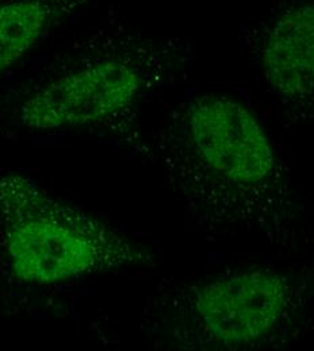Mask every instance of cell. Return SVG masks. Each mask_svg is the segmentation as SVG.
<instances>
[{"mask_svg":"<svg viewBox=\"0 0 314 351\" xmlns=\"http://www.w3.org/2000/svg\"><path fill=\"white\" fill-rule=\"evenodd\" d=\"M0 215L11 274L23 284L50 287L150 261L118 230L61 203L26 176L0 178Z\"/></svg>","mask_w":314,"mask_h":351,"instance_id":"cell-3","label":"cell"},{"mask_svg":"<svg viewBox=\"0 0 314 351\" xmlns=\"http://www.w3.org/2000/svg\"><path fill=\"white\" fill-rule=\"evenodd\" d=\"M191 204L225 239H248L294 254L305 239L294 173L256 112L223 92L180 107L170 129Z\"/></svg>","mask_w":314,"mask_h":351,"instance_id":"cell-1","label":"cell"},{"mask_svg":"<svg viewBox=\"0 0 314 351\" xmlns=\"http://www.w3.org/2000/svg\"><path fill=\"white\" fill-rule=\"evenodd\" d=\"M175 57L172 43L155 44L125 33L111 51L36 88L21 101L16 119L37 132L121 122L167 76Z\"/></svg>","mask_w":314,"mask_h":351,"instance_id":"cell-4","label":"cell"},{"mask_svg":"<svg viewBox=\"0 0 314 351\" xmlns=\"http://www.w3.org/2000/svg\"><path fill=\"white\" fill-rule=\"evenodd\" d=\"M99 0H0V76Z\"/></svg>","mask_w":314,"mask_h":351,"instance_id":"cell-6","label":"cell"},{"mask_svg":"<svg viewBox=\"0 0 314 351\" xmlns=\"http://www.w3.org/2000/svg\"><path fill=\"white\" fill-rule=\"evenodd\" d=\"M245 41L283 117L297 126L314 123V0H282Z\"/></svg>","mask_w":314,"mask_h":351,"instance_id":"cell-5","label":"cell"},{"mask_svg":"<svg viewBox=\"0 0 314 351\" xmlns=\"http://www.w3.org/2000/svg\"><path fill=\"white\" fill-rule=\"evenodd\" d=\"M180 304V337L195 348L280 349L302 338L312 324L314 267H229L191 284Z\"/></svg>","mask_w":314,"mask_h":351,"instance_id":"cell-2","label":"cell"}]
</instances>
